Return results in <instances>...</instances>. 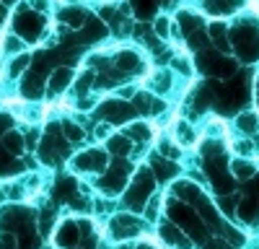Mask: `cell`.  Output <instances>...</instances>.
Segmentation results:
<instances>
[{
    "mask_svg": "<svg viewBox=\"0 0 259 249\" xmlns=\"http://www.w3.org/2000/svg\"><path fill=\"white\" fill-rule=\"evenodd\" d=\"M153 187H156V174L153 169H138L133 182H130V187L124 190V205L130 208V211H143L145 208V200L153 195Z\"/></svg>",
    "mask_w": 259,
    "mask_h": 249,
    "instance_id": "6da1fadb",
    "label": "cell"
},
{
    "mask_svg": "<svg viewBox=\"0 0 259 249\" xmlns=\"http://www.w3.org/2000/svg\"><path fill=\"white\" fill-rule=\"evenodd\" d=\"M109 158H106V151L91 148V151H83L73 158V169L75 172H104Z\"/></svg>",
    "mask_w": 259,
    "mask_h": 249,
    "instance_id": "7a4b0ae2",
    "label": "cell"
},
{
    "mask_svg": "<svg viewBox=\"0 0 259 249\" xmlns=\"http://www.w3.org/2000/svg\"><path fill=\"white\" fill-rule=\"evenodd\" d=\"M99 112H101V117L106 119V122H112V124H122L124 119H130V114H133V109L127 107V104H122V101H104L101 107H99Z\"/></svg>",
    "mask_w": 259,
    "mask_h": 249,
    "instance_id": "3957f363",
    "label": "cell"
},
{
    "mask_svg": "<svg viewBox=\"0 0 259 249\" xmlns=\"http://www.w3.org/2000/svg\"><path fill=\"white\" fill-rule=\"evenodd\" d=\"M140 231V223L130 216V213H119V216H114V221H112V236H117V239H127V236H135Z\"/></svg>",
    "mask_w": 259,
    "mask_h": 249,
    "instance_id": "277c9868",
    "label": "cell"
},
{
    "mask_svg": "<svg viewBox=\"0 0 259 249\" xmlns=\"http://www.w3.org/2000/svg\"><path fill=\"white\" fill-rule=\"evenodd\" d=\"M158 236L166 241V244H171V246H177V249H189L192 244H189V239H184L182 236V231H179V226L174 223V221H168V223H161L158 226Z\"/></svg>",
    "mask_w": 259,
    "mask_h": 249,
    "instance_id": "5b68a950",
    "label": "cell"
},
{
    "mask_svg": "<svg viewBox=\"0 0 259 249\" xmlns=\"http://www.w3.org/2000/svg\"><path fill=\"white\" fill-rule=\"evenodd\" d=\"M78 223H73V221H65L60 228H57V234H55V239H57V244L60 246H75L78 244Z\"/></svg>",
    "mask_w": 259,
    "mask_h": 249,
    "instance_id": "8992f818",
    "label": "cell"
},
{
    "mask_svg": "<svg viewBox=\"0 0 259 249\" xmlns=\"http://www.w3.org/2000/svg\"><path fill=\"white\" fill-rule=\"evenodd\" d=\"M124 179H127V177H122V174H117V172H106V174L99 179V184H101V190H104L106 195H117V192L124 190Z\"/></svg>",
    "mask_w": 259,
    "mask_h": 249,
    "instance_id": "52a82bcc",
    "label": "cell"
},
{
    "mask_svg": "<svg viewBox=\"0 0 259 249\" xmlns=\"http://www.w3.org/2000/svg\"><path fill=\"white\" fill-rule=\"evenodd\" d=\"M174 192H177V197L184 200V202H200V200H202L200 187H197V184H192V182H184V179L174 184Z\"/></svg>",
    "mask_w": 259,
    "mask_h": 249,
    "instance_id": "ba28073f",
    "label": "cell"
},
{
    "mask_svg": "<svg viewBox=\"0 0 259 249\" xmlns=\"http://www.w3.org/2000/svg\"><path fill=\"white\" fill-rule=\"evenodd\" d=\"M153 174H156V179H161V182L174 179V177L179 174V166L174 163V158H168V161H156V163H153Z\"/></svg>",
    "mask_w": 259,
    "mask_h": 249,
    "instance_id": "9c48e42d",
    "label": "cell"
},
{
    "mask_svg": "<svg viewBox=\"0 0 259 249\" xmlns=\"http://www.w3.org/2000/svg\"><path fill=\"white\" fill-rule=\"evenodd\" d=\"M231 172L236 179H251L256 174V166L246 158H236V161H231Z\"/></svg>",
    "mask_w": 259,
    "mask_h": 249,
    "instance_id": "30bf717a",
    "label": "cell"
},
{
    "mask_svg": "<svg viewBox=\"0 0 259 249\" xmlns=\"http://www.w3.org/2000/svg\"><path fill=\"white\" fill-rule=\"evenodd\" d=\"M3 148H6L8 153H13V156H21V153H24V138H21V133L8 130V133L3 135Z\"/></svg>",
    "mask_w": 259,
    "mask_h": 249,
    "instance_id": "8fae6325",
    "label": "cell"
},
{
    "mask_svg": "<svg viewBox=\"0 0 259 249\" xmlns=\"http://www.w3.org/2000/svg\"><path fill=\"white\" fill-rule=\"evenodd\" d=\"M18 172H21V163L16 161V156L8 153V151H0V177L18 174Z\"/></svg>",
    "mask_w": 259,
    "mask_h": 249,
    "instance_id": "7c38bea8",
    "label": "cell"
},
{
    "mask_svg": "<svg viewBox=\"0 0 259 249\" xmlns=\"http://www.w3.org/2000/svg\"><path fill=\"white\" fill-rule=\"evenodd\" d=\"M70 80H73V70L70 68H60V70H55V75L50 80V89L52 91H65Z\"/></svg>",
    "mask_w": 259,
    "mask_h": 249,
    "instance_id": "4fadbf2b",
    "label": "cell"
},
{
    "mask_svg": "<svg viewBox=\"0 0 259 249\" xmlns=\"http://www.w3.org/2000/svg\"><path fill=\"white\" fill-rule=\"evenodd\" d=\"M236 124H239V130H241L244 135H251V133L259 130V117H256L254 112H244V114H239Z\"/></svg>",
    "mask_w": 259,
    "mask_h": 249,
    "instance_id": "5bb4252c",
    "label": "cell"
},
{
    "mask_svg": "<svg viewBox=\"0 0 259 249\" xmlns=\"http://www.w3.org/2000/svg\"><path fill=\"white\" fill-rule=\"evenodd\" d=\"M106 148H109L114 156H127L130 153V138L122 133V135H112L109 143H106Z\"/></svg>",
    "mask_w": 259,
    "mask_h": 249,
    "instance_id": "9a60e30c",
    "label": "cell"
},
{
    "mask_svg": "<svg viewBox=\"0 0 259 249\" xmlns=\"http://www.w3.org/2000/svg\"><path fill=\"white\" fill-rule=\"evenodd\" d=\"M239 216H241V221L254 223V221L259 218V202H256V200H244V202L239 205Z\"/></svg>",
    "mask_w": 259,
    "mask_h": 249,
    "instance_id": "2e32d148",
    "label": "cell"
},
{
    "mask_svg": "<svg viewBox=\"0 0 259 249\" xmlns=\"http://www.w3.org/2000/svg\"><path fill=\"white\" fill-rule=\"evenodd\" d=\"M124 135L133 138V140H148V138H150V124H145V122H133V124L124 130Z\"/></svg>",
    "mask_w": 259,
    "mask_h": 249,
    "instance_id": "e0dca14e",
    "label": "cell"
},
{
    "mask_svg": "<svg viewBox=\"0 0 259 249\" xmlns=\"http://www.w3.org/2000/svg\"><path fill=\"white\" fill-rule=\"evenodd\" d=\"M177 140H179V145H194L197 143V135H194V130L189 128V124L179 122L177 124Z\"/></svg>",
    "mask_w": 259,
    "mask_h": 249,
    "instance_id": "ac0fdd59",
    "label": "cell"
},
{
    "mask_svg": "<svg viewBox=\"0 0 259 249\" xmlns=\"http://www.w3.org/2000/svg\"><path fill=\"white\" fill-rule=\"evenodd\" d=\"M223 239L226 241H231L233 246H244V234L239 231V228H233V226H223Z\"/></svg>",
    "mask_w": 259,
    "mask_h": 249,
    "instance_id": "d6986e66",
    "label": "cell"
},
{
    "mask_svg": "<svg viewBox=\"0 0 259 249\" xmlns=\"http://www.w3.org/2000/svg\"><path fill=\"white\" fill-rule=\"evenodd\" d=\"M200 216H202V221H205V223L218 226V216H215V208H212L210 202H205V200H200Z\"/></svg>",
    "mask_w": 259,
    "mask_h": 249,
    "instance_id": "ffe728a7",
    "label": "cell"
},
{
    "mask_svg": "<svg viewBox=\"0 0 259 249\" xmlns=\"http://www.w3.org/2000/svg\"><path fill=\"white\" fill-rule=\"evenodd\" d=\"M62 133H65V138H68L70 143H78V140H83V130L78 128L75 122H65V124H62Z\"/></svg>",
    "mask_w": 259,
    "mask_h": 249,
    "instance_id": "44dd1931",
    "label": "cell"
},
{
    "mask_svg": "<svg viewBox=\"0 0 259 249\" xmlns=\"http://www.w3.org/2000/svg\"><path fill=\"white\" fill-rule=\"evenodd\" d=\"M26 65H29V55H21V57H16V60L11 62V75H18L21 70H26Z\"/></svg>",
    "mask_w": 259,
    "mask_h": 249,
    "instance_id": "7402d4cb",
    "label": "cell"
},
{
    "mask_svg": "<svg viewBox=\"0 0 259 249\" xmlns=\"http://www.w3.org/2000/svg\"><path fill=\"white\" fill-rule=\"evenodd\" d=\"M57 190H60V195H57V197L68 200V197H73V190H75V184H73L70 179H65V182H60V187H57Z\"/></svg>",
    "mask_w": 259,
    "mask_h": 249,
    "instance_id": "603a6c76",
    "label": "cell"
},
{
    "mask_svg": "<svg viewBox=\"0 0 259 249\" xmlns=\"http://www.w3.org/2000/svg\"><path fill=\"white\" fill-rule=\"evenodd\" d=\"M161 153H163L166 158H177V156H179V148H177L174 143H166V140H163V143H161Z\"/></svg>",
    "mask_w": 259,
    "mask_h": 249,
    "instance_id": "cb8c5ba5",
    "label": "cell"
},
{
    "mask_svg": "<svg viewBox=\"0 0 259 249\" xmlns=\"http://www.w3.org/2000/svg\"><path fill=\"white\" fill-rule=\"evenodd\" d=\"M0 249H16V236L3 231V234H0Z\"/></svg>",
    "mask_w": 259,
    "mask_h": 249,
    "instance_id": "d4e9b609",
    "label": "cell"
},
{
    "mask_svg": "<svg viewBox=\"0 0 259 249\" xmlns=\"http://www.w3.org/2000/svg\"><path fill=\"white\" fill-rule=\"evenodd\" d=\"M236 153H239V156H251L254 153V143H246V140L236 143Z\"/></svg>",
    "mask_w": 259,
    "mask_h": 249,
    "instance_id": "484cf974",
    "label": "cell"
},
{
    "mask_svg": "<svg viewBox=\"0 0 259 249\" xmlns=\"http://www.w3.org/2000/svg\"><path fill=\"white\" fill-rule=\"evenodd\" d=\"M109 124H112V122H106V119H104L99 128H96V138H99V140H101V138H109V130H112Z\"/></svg>",
    "mask_w": 259,
    "mask_h": 249,
    "instance_id": "4316f807",
    "label": "cell"
},
{
    "mask_svg": "<svg viewBox=\"0 0 259 249\" xmlns=\"http://www.w3.org/2000/svg\"><path fill=\"white\" fill-rule=\"evenodd\" d=\"M156 34L158 36H166L168 34V18H158L156 21Z\"/></svg>",
    "mask_w": 259,
    "mask_h": 249,
    "instance_id": "83f0119b",
    "label": "cell"
},
{
    "mask_svg": "<svg viewBox=\"0 0 259 249\" xmlns=\"http://www.w3.org/2000/svg\"><path fill=\"white\" fill-rule=\"evenodd\" d=\"M218 205H221V211H223L226 216H231V213H233V200H231V197H221V200H218Z\"/></svg>",
    "mask_w": 259,
    "mask_h": 249,
    "instance_id": "f1b7e54d",
    "label": "cell"
},
{
    "mask_svg": "<svg viewBox=\"0 0 259 249\" xmlns=\"http://www.w3.org/2000/svg\"><path fill=\"white\" fill-rule=\"evenodd\" d=\"M80 249H96V236H94V234H85V236H83Z\"/></svg>",
    "mask_w": 259,
    "mask_h": 249,
    "instance_id": "f546056e",
    "label": "cell"
},
{
    "mask_svg": "<svg viewBox=\"0 0 259 249\" xmlns=\"http://www.w3.org/2000/svg\"><path fill=\"white\" fill-rule=\"evenodd\" d=\"M202 249H231V246H226V241L212 239V241H205V244H202Z\"/></svg>",
    "mask_w": 259,
    "mask_h": 249,
    "instance_id": "4dcf8cb0",
    "label": "cell"
},
{
    "mask_svg": "<svg viewBox=\"0 0 259 249\" xmlns=\"http://www.w3.org/2000/svg\"><path fill=\"white\" fill-rule=\"evenodd\" d=\"M138 249H156V246H153V244H148V241H145V244H140Z\"/></svg>",
    "mask_w": 259,
    "mask_h": 249,
    "instance_id": "1f68e13d",
    "label": "cell"
},
{
    "mask_svg": "<svg viewBox=\"0 0 259 249\" xmlns=\"http://www.w3.org/2000/svg\"><path fill=\"white\" fill-rule=\"evenodd\" d=\"M117 249H133V246H127V244H122V246H117Z\"/></svg>",
    "mask_w": 259,
    "mask_h": 249,
    "instance_id": "d6a6232c",
    "label": "cell"
}]
</instances>
